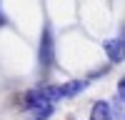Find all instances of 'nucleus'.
I'll return each mask as SVG.
<instances>
[{
    "label": "nucleus",
    "mask_w": 125,
    "mask_h": 120,
    "mask_svg": "<svg viewBox=\"0 0 125 120\" xmlns=\"http://www.w3.org/2000/svg\"><path fill=\"white\" fill-rule=\"evenodd\" d=\"M53 63H55V40H53L50 25H45L40 43H38V65H40V70H50Z\"/></svg>",
    "instance_id": "obj_1"
},
{
    "label": "nucleus",
    "mask_w": 125,
    "mask_h": 120,
    "mask_svg": "<svg viewBox=\"0 0 125 120\" xmlns=\"http://www.w3.org/2000/svg\"><path fill=\"white\" fill-rule=\"evenodd\" d=\"M103 50H105L110 63H123L125 60V35L105 40V43H103Z\"/></svg>",
    "instance_id": "obj_2"
},
{
    "label": "nucleus",
    "mask_w": 125,
    "mask_h": 120,
    "mask_svg": "<svg viewBox=\"0 0 125 120\" xmlns=\"http://www.w3.org/2000/svg\"><path fill=\"white\" fill-rule=\"evenodd\" d=\"M85 88H88V80H68V83L58 85V100L75 98V95H80Z\"/></svg>",
    "instance_id": "obj_3"
},
{
    "label": "nucleus",
    "mask_w": 125,
    "mask_h": 120,
    "mask_svg": "<svg viewBox=\"0 0 125 120\" xmlns=\"http://www.w3.org/2000/svg\"><path fill=\"white\" fill-rule=\"evenodd\" d=\"M90 120H115V113H113V105L105 103V100H98L90 110Z\"/></svg>",
    "instance_id": "obj_4"
},
{
    "label": "nucleus",
    "mask_w": 125,
    "mask_h": 120,
    "mask_svg": "<svg viewBox=\"0 0 125 120\" xmlns=\"http://www.w3.org/2000/svg\"><path fill=\"white\" fill-rule=\"evenodd\" d=\"M115 103L125 105V78H120V83H118V95H115Z\"/></svg>",
    "instance_id": "obj_5"
},
{
    "label": "nucleus",
    "mask_w": 125,
    "mask_h": 120,
    "mask_svg": "<svg viewBox=\"0 0 125 120\" xmlns=\"http://www.w3.org/2000/svg\"><path fill=\"white\" fill-rule=\"evenodd\" d=\"M5 25V15H3V8H0V28Z\"/></svg>",
    "instance_id": "obj_6"
}]
</instances>
